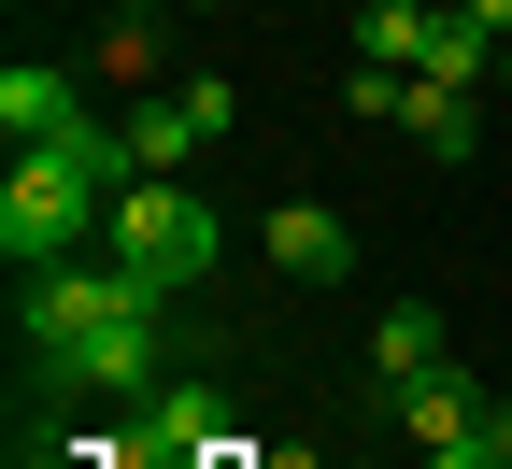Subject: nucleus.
<instances>
[{"label": "nucleus", "mask_w": 512, "mask_h": 469, "mask_svg": "<svg viewBox=\"0 0 512 469\" xmlns=\"http://www.w3.org/2000/svg\"><path fill=\"white\" fill-rule=\"evenodd\" d=\"M100 72H157V15H128V0H114V29H100Z\"/></svg>", "instance_id": "obj_12"}, {"label": "nucleus", "mask_w": 512, "mask_h": 469, "mask_svg": "<svg viewBox=\"0 0 512 469\" xmlns=\"http://www.w3.org/2000/svg\"><path fill=\"white\" fill-rule=\"evenodd\" d=\"M0 128H15V143H72V128H86V86L57 72V57H15V72H0Z\"/></svg>", "instance_id": "obj_8"}, {"label": "nucleus", "mask_w": 512, "mask_h": 469, "mask_svg": "<svg viewBox=\"0 0 512 469\" xmlns=\"http://www.w3.org/2000/svg\"><path fill=\"white\" fill-rule=\"evenodd\" d=\"M456 15H470V29H484V43H512V0H456Z\"/></svg>", "instance_id": "obj_15"}, {"label": "nucleus", "mask_w": 512, "mask_h": 469, "mask_svg": "<svg viewBox=\"0 0 512 469\" xmlns=\"http://www.w3.org/2000/svg\"><path fill=\"white\" fill-rule=\"evenodd\" d=\"M43 370L72 384V398H157V384H171V370H157V299H128V313H100L86 342H57Z\"/></svg>", "instance_id": "obj_3"}, {"label": "nucleus", "mask_w": 512, "mask_h": 469, "mask_svg": "<svg viewBox=\"0 0 512 469\" xmlns=\"http://www.w3.org/2000/svg\"><path fill=\"white\" fill-rule=\"evenodd\" d=\"M256 242H271V271H285V285H342V271H356V228L328 214V199H285Z\"/></svg>", "instance_id": "obj_6"}, {"label": "nucleus", "mask_w": 512, "mask_h": 469, "mask_svg": "<svg viewBox=\"0 0 512 469\" xmlns=\"http://www.w3.org/2000/svg\"><path fill=\"white\" fill-rule=\"evenodd\" d=\"M356 57H370V72H427V57H441V0H370Z\"/></svg>", "instance_id": "obj_10"}, {"label": "nucleus", "mask_w": 512, "mask_h": 469, "mask_svg": "<svg viewBox=\"0 0 512 469\" xmlns=\"http://www.w3.org/2000/svg\"><path fill=\"white\" fill-rule=\"evenodd\" d=\"M399 427H413L427 455H470V441H484V370H456V356H441L427 384H399Z\"/></svg>", "instance_id": "obj_7"}, {"label": "nucleus", "mask_w": 512, "mask_h": 469, "mask_svg": "<svg viewBox=\"0 0 512 469\" xmlns=\"http://www.w3.org/2000/svg\"><path fill=\"white\" fill-rule=\"evenodd\" d=\"M214 228H228V214H214V199L185 185V171H128V185H114V228H100V256H114L128 285L185 299V285L214 271Z\"/></svg>", "instance_id": "obj_1"}, {"label": "nucleus", "mask_w": 512, "mask_h": 469, "mask_svg": "<svg viewBox=\"0 0 512 469\" xmlns=\"http://www.w3.org/2000/svg\"><path fill=\"white\" fill-rule=\"evenodd\" d=\"M399 128H413L427 157H470V143H484V86H456V72H413V114H399Z\"/></svg>", "instance_id": "obj_9"}, {"label": "nucleus", "mask_w": 512, "mask_h": 469, "mask_svg": "<svg viewBox=\"0 0 512 469\" xmlns=\"http://www.w3.org/2000/svg\"><path fill=\"white\" fill-rule=\"evenodd\" d=\"M214 441H228V398H214L200 370H185V384H157V398H143V427H128V455H143V469H200Z\"/></svg>", "instance_id": "obj_5"}, {"label": "nucleus", "mask_w": 512, "mask_h": 469, "mask_svg": "<svg viewBox=\"0 0 512 469\" xmlns=\"http://www.w3.org/2000/svg\"><path fill=\"white\" fill-rule=\"evenodd\" d=\"M427 370H441V313H427V299H399V313L370 327V384L399 398V384H427Z\"/></svg>", "instance_id": "obj_11"}, {"label": "nucleus", "mask_w": 512, "mask_h": 469, "mask_svg": "<svg viewBox=\"0 0 512 469\" xmlns=\"http://www.w3.org/2000/svg\"><path fill=\"white\" fill-rule=\"evenodd\" d=\"M484 469H512V398H484Z\"/></svg>", "instance_id": "obj_14"}, {"label": "nucleus", "mask_w": 512, "mask_h": 469, "mask_svg": "<svg viewBox=\"0 0 512 469\" xmlns=\"http://www.w3.org/2000/svg\"><path fill=\"white\" fill-rule=\"evenodd\" d=\"M228 114H242V100H228L214 72H185L171 100H143V114H128V171H185V157H200Z\"/></svg>", "instance_id": "obj_4"}, {"label": "nucleus", "mask_w": 512, "mask_h": 469, "mask_svg": "<svg viewBox=\"0 0 512 469\" xmlns=\"http://www.w3.org/2000/svg\"><path fill=\"white\" fill-rule=\"evenodd\" d=\"M185 15H214V0H185Z\"/></svg>", "instance_id": "obj_16"}, {"label": "nucleus", "mask_w": 512, "mask_h": 469, "mask_svg": "<svg viewBox=\"0 0 512 469\" xmlns=\"http://www.w3.org/2000/svg\"><path fill=\"white\" fill-rule=\"evenodd\" d=\"M29 469H128V441H57V455H29Z\"/></svg>", "instance_id": "obj_13"}, {"label": "nucleus", "mask_w": 512, "mask_h": 469, "mask_svg": "<svg viewBox=\"0 0 512 469\" xmlns=\"http://www.w3.org/2000/svg\"><path fill=\"white\" fill-rule=\"evenodd\" d=\"M128 299H157V285H128L114 256H57V271H15V342H86L100 313H128Z\"/></svg>", "instance_id": "obj_2"}]
</instances>
